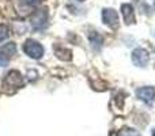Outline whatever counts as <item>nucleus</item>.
Returning a JSON list of instances; mask_svg holds the SVG:
<instances>
[{"label": "nucleus", "mask_w": 155, "mask_h": 136, "mask_svg": "<svg viewBox=\"0 0 155 136\" xmlns=\"http://www.w3.org/2000/svg\"><path fill=\"white\" fill-rule=\"evenodd\" d=\"M153 136H155V129H154V131H153Z\"/></svg>", "instance_id": "2eb2a0df"}, {"label": "nucleus", "mask_w": 155, "mask_h": 136, "mask_svg": "<svg viewBox=\"0 0 155 136\" xmlns=\"http://www.w3.org/2000/svg\"><path fill=\"white\" fill-rule=\"evenodd\" d=\"M22 85H23V79H22V75L19 74L18 71L12 69V71L8 72L7 76H5V79H4V88L11 87V88L15 90V88L21 87Z\"/></svg>", "instance_id": "7ed1b4c3"}, {"label": "nucleus", "mask_w": 155, "mask_h": 136, "mask_svg": "<svg viewBox=\"0 0 155 136\" xmlns=\"http://www.w3.org/2000/svg\"><path fill=\"white\" fill-rule=\"evenodd\" d=\"M117 136H140V134L134 128H123L117 132Z\"/></svg>", "instance_id": "9b49d317"}, {"label": "nucleus", "mask_w": 155, "mask_h": 136, "mask_svg": "<svg viewBox=\"0 0 155 136\" xmlns=\"http://www.w3.org/2000/svg\"><path fill=\"white\" fill-rule=\"evenodd\" d=\"M0 53H4V56L7 55V59L8 57H11V56H14V55L16 53V45L14 42H8V44H5L3 48H0Z\"/></svg>", "instance_id": "6e6552de"}, {"label": "nucleus", "mask_w": 155, "mask_h": 136, "mask_svg": "<svg viewBox=\"0 0 155 136\" xmlns=\"http://www.w3.org/2000/svg\"><path fill=\"white\" fill-rule=\"evenodd\" d=\"M79 2H83V0H79Z\"/></svg>", "instance_id": "dca6fc26"}, {"label": "nucleus", "mask_w": 155, "mask_h": 136, "mask_svg": "<svg viewBox=\"0 0 155 136\" xmlns=\"http://www.w3.org/2000/svg\"><path fill=\"white\" fill-rule=\"evenodd\" d=\"M30 23L31 27L34 30H42L46 27L48 25V11L45 8H40V10H35L34 14L30 18Z\"/></svg>", "instance_id": "f257e3e1"}, {"label": "nucleus", "mask_w": 155, "mask_h": 136, "mask_svg": "<svg viewBox=\"0 0 155 136\" xmlns=\"http://www.w3.org/2000/svg\"><path fill=\"white\" fill-rule=\"evenodd\" d=\"M8 64V59L4 56V55L0 53V67H5Z\"/></svg>", "instance_id": "ddd939ff"}, {"label": "nucleus", "mask_w": 155, "mask_h": 136, "mask_svg": "<svg viewBox=\"0 0 155 136\" xmlns=\"http://www.w3.org/2000/svg\"><path fill=\"white\" fill-rule=\"evenodd\" d=\"M8 38V27L5 25H0V42Z\"/></svg>", "instance_id": "f8f14e48"}, {"label": "nucleus", "mask_w": 155, "mask_h": 136, "mask_svg": "<svg viewBox=\"0 0 155 136\" xmlns=\"http://www.w3.org/2000/svg\"><path fill=\"white\" fill-rule=\"evenodd\" d=\"M56 55H57V57H60V59H63V60H70L71 59V52L68 51V49H64V48H57L56 46Z\"/></svg>", "instance_id": "9d476101"}, {"label": "nucleus", "mask_w": 155, "mask_h": 136, "mask_svg": "<svg viewBox=\"0 0 155 136\" xmlns=\"http://www.w3.org/2000/svg\"><path fill=\"white\" fill-rule=\"evenodd\" d=\"M90 42L95 49H99L101 48V45L104 44V38H102V35H99L98 33L93 32L90 34Z\"/></svg>", "instance_id": "1a4fd4ad"}, {"label": "nucleus", "mask_w": 155, "mask_h": 136, "mask_svg": "<svg viewBox=\"0 0 155 136\" xmlns=\"http://www.w3.org/2000/svg\"><path fill=\"white\" fill-rule=\"evenodd\" d=\"M132 61L137 67H146L148 63V52L143 48H137L132 52Z\"/></svg>", "instance_id": "20e7f679"}, {"label": "nucleus", "mask_w": 155, "mask_h": 136, "mask_svg": "<svg viewBox=\"0 0 155 136\" xmlns=\"http://www.w3.org/2000/svg\"><path fill=\"white\" fill-rule=\"evenodd\" d=\"M23 51L29 57L38 60V59H41L44 55V46L34 40H27L26 42L23 44Z\"/></svg>", "instance_id": "f03ea898"}, {"label": "nucleus", "mask_w": 155, "mask_h": 136, "mask_svg": "<svg viewBox=\"0 0 155 136\" xmlns=\"http://www.w3.org/2000/svg\"><path fill=\"white\" fill-rule=\"evenodd\" d=\"M102 21H104L105 25L113 27V29L118 26V15L112 8H105V10H102Z\"/></svg>", "instance_id": "39448f33"}, {"label": "nucleus", "mask_w": 155, "mask_h": 136, "mask_svg": "<svg viewBox=\"0 0 155 136\" xmlns=\"http://www.w3.org/2000/svg\"><path fill=\"white\" fill-rule=\"evenodd\" d=\"M121 11H123L124 21H125L127 25L135 23V11L131 4H123L121 5Z\"/></svg>", "instance_id": "0eeeda50"}, {"label": "nucleus", "mask_w": 155, "mask_h": 136, "mask_svg": "<svg viewBox=\"0 0 155 136\" xmlns=\"http://www.w3.org/2000/svg\"><path fill=\"white\" fill-rule=\"evenodd\" d=\"M136 95L143 102L151 105L155 98V88L154 87H140L136 90Z\"/></svg>", "instance_id": "423d86ee"}, {"label": "nucleus", "mask_w": 155, "mask_h": 136, "mask_svg": "<svg viewBox=\"0 0 155 136\" xmlns=\"http://www.w3.org/2000/svg\"><path fill=\"white\" fill-rule=\"evenodd\" d=\"M25 3H26V4H30V5H33V4H37L38 2H40V0H23Z\"/></svg>", "instance_id": "4468645a"}]
</instances>
